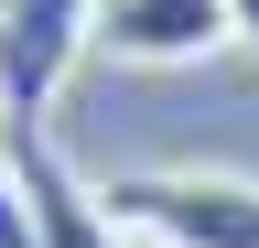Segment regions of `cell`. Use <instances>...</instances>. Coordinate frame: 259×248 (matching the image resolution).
I'll list each match as a JSON object with an SVG mask.
<instances>
[{
  "mask_svg": "<svg viewBox=\"0 0 259 248\" xmlns=\"http://www.w3.org/2000/svg\"><path fill=\"white\" fill-rule=\"evenodd\" d=\"M0 130H11V119H0Z\"/></svg>",
  "mask_w": 259,
  "mask_h": 248,
  "instance_id": "7",
  "label": "cell"
},
{
  "mask_svg": "<svg viewBox=\"0 0 259 248\" xmlns=\"http://www.w3.org/2000/svg\"><path fill=\"white\" fill-rule=\"evenodd\" d=\"M97 194L130 237L151 248H259V183L205 173V162H141V173H97Z\"/></svg>",
  "mask_w": 259,
  "mask_h": 248,
  "instance_id": "1",
  "label": "cell"
},
{
  "mask_svg": "<svg viewBox=\"0 0 259 248\" xmlns=\"http://www.w3.org/2000/svg\"><path fill=\"white\" fill-rule=\"evenodd\" d=\"M11 173H22V205H32V248H130L108 194H97L44 130H11Z\"/></svg>",
  "mask_w": 259,
  "mask_h": 248,
  "instance_id": "3",
  "label": "cell"
},
{
  "mask_svg": "<svg viewBox=\"0 0 259 248\" xmlns=\"http://www.w3.org/2000/svg\"><path fill=\"white\" fill-rule=\"evenodd\" d=\"M0 248H32V205H22V173H11V140H0Z\"/></svg>",
  "mask_w": 259,
  "mask_h": 248,
  "instance_id": "5",
  "label": "cell"
},
{
  "mask_svg": "<svg viewBox=\"0 0 259 248\" xmlns=\"http://www.w3.org/2000/svg\"><path fill=\"white\" fill-rule=\"evenodd\" d=\"M87 43L108 65H205L238 33H227V0H97Z\"/></svg>",
  "mask_w": 259,
  "mask_h": 248,
  "instance_id": "4",
  "label": "cell"
},
{
  "mask_svg": "<svg viewBox=\"0 0 259 248\" xmlns=\"http://www.w3.org/2000/svg\"><path fill=\"white\" fill-rule=\"evenodd\" d=\"M227 33H238V43L259 54V0H227Z\"/></svg>",
  "mask_w": 259,
  "mask_h": 248,
  "instance_id": "6",
  "label": "cell"
},
{
  "mask_svg": "<svg viewBox=\"0 0 259 248\" xmlns=\"http://www.w3.org/2000/svg\"><path fill=\"white\" fill-rule=\"evenodd\" d=\"M87 22H97V0H0V119L11 130H32L65 97V76L97 54Z\"/></svg>",
  "mask_w": 259,
  "mask_h": 248,
  "instance_id": "2",
  "label": "cell"
}]
</instances>
